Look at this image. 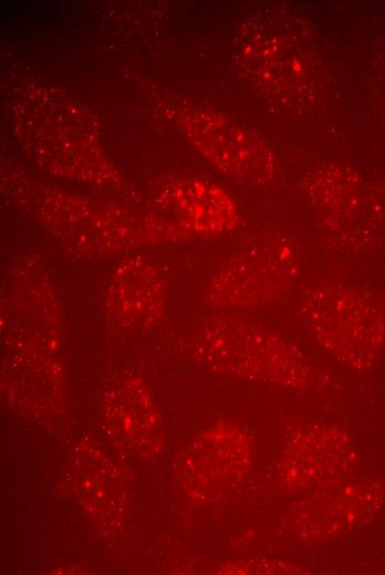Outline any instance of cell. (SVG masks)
Listing matches in <instances>:
<instances>
[{"mask_svg": "<svg viewBox=\"0 0 385 575\" xmlns=\"http://www.w3.org/2000/svg\"><path fill=\"white\" fill-rule=\"evenodd\" d=\"M200 351L218 368L287 388H308L313 372L302 353L266 327L216 320L202 332Z\"/></svg>", "mask_w": 385, "mask_h": 575, "instance_id": "6da1fadb", "label": "cell"}, {"mask_svg": "<svg viewBox=\"0 0 385 575\" xmlns=\"http://www.w3.org/2000/svg\"><path fill=\"white\" fill-rule=\"evenodd\" d=\"M301 316L315 342L329 354L361 367L383 339V322L375 304L341 283L322 281L305 290Z\"/></svg>", "mask_w": 385, "mask_h": 575, "instance_id": "7a4b0ae2", "label": "cell"}, {"mask_svg": "<svg viewBox=\"0 0 385 575\" xmlns=\"http://www.w3.org/2000/svg\"><path fill=\"white\" fill-rule=\"evenodd\" d=\"M299 260L287 244L270 242L248 250L220 269L209 286L219 306L254 307L281 299L295 283Z\"/></svg>", "mask_w": 385, "mask_h": 575, "instance_id": "3957f363", "label": "cell"}, {"mask_svg": "<svg viewBox=\"0 0 385 575\" xmlns=\"http://www.w3.org/2000/svg\"><path fill=\"white\" fill-rule=\"evenodd\" d=\"M342 438L333 427H300L289 438L280 460L283 483L293 490L331 487L344 469Z\"/></svg>", "mask_w": 385, "mask_h": 575, "instance_id": "277c9868", "label": "cell"}, {"mask_svg": "<svg viewBox=\"0 0 385 575\" xmlns=\"http://www.w3.org/2000/svg\"><path fill=\"white\" fill-rule=\"evenodd\" d=\"M209 123V136L199 137L200 148L218 167L258 185L274 178L275 159L258 138L225 122Z\"/></svg>", "mask_w": 385, "mask_h": 575, "instance_id": "5b68a950", "label": "cell"}, {"mask_svg": "<svg viewBox=\"0 0 385 575\" xmlns=\"http://www.w3.org/2000/svg\"><path fill=\"white\" fill-rule=\"evenodd\" d=\"M126 271L123 275H118L115 297L116 304L121 305L123 310L128 311L137 309L148 310L152 305H160L163 300V288L158 282V278L154 271L149 270H137V278H134V270L131 272Z\"/></svg>", "mask_w": 385, "mask_h": 575, "instance_id": "8992f818", "label": "cell"}]
</instances>
